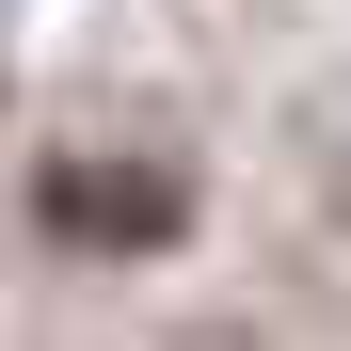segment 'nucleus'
Listing matches in <instances>:
<instances>
[{"label": "nucleus", "instance_id": "obj_1", "mask_svg": "<svg viewBox=\"0 0 351 351\" xmlns=\"http://www.w3.org/2000/svg\"><path fill=\"white\" fill-rule=\"evenodd\" d=\"M48 223H64V240H160V223H176V176H112V160H64V176H48Z\"/></svg>", "mask_w": 351, "mask_h": 351}]
</instances>
